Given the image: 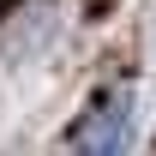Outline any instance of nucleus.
I'll return each mask as SVG.
<instances>
[{
  "label": "nucleus",
  "instance_id": "obj_1",
  "mask_svg": "<svg viewBox=\"0 0 156 156\" xmlns=\"http://www.w3.org/2000/svg\"><path fill=\"white\" fill-rule=\"evenodd\" d=\"M126 144H132V90H108L66 132V156H126Z\"/></svg>",
  "mask_w": 156,
  "mask_h": 156
}]
</instances>
